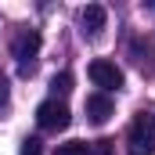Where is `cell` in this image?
<instances>
[{
    "label": "cell",
    "mask_w": 155,
    "mask_h": 155,
    "mask_svg": "<svg viewBox=\"0 0 155 155\" xmlns=\"http://www.w3.org/2000/svg\"><path fill=\"white\" fill-rule=\"evenodd\" d=\"M22 155H43V148H40V141H36V137H29V141L22 144Z\"/></svg>",
    "instance_id": "cell-9"
},
{
    "label": "cell",
    "mask_w": 155,
    "mask_h": 155,
    "mask_svg": "<svg viewBox=\"0 0 155 155\" xmlns=\"http://www.w3.org/2000/svg\"><path fill=\"white\" fill-rule=\"evenodd\" d=\"M36 51H40V33H22V36L15 40V58H18V72H22V76L33 72Z\"/></svg>",
    "instance_id": "cell-4"
},
{
    "label": "cell",
    "mask_w": 155,
    "mask_h": 155,
    "mask_svg": "<svg viewBox=\"0 0 155 155\" xmlns=\"http://www.w3.org/2000/svg\"><path fill=\"white\" fill-rule=\"evenodd\" d=\"M79 25H83L87 36H101V29H105V7L101 4H87L83 15H79Z\"/></svg>",
    "instance_id": "cell-5"
},
{
    "label": "cell",
    "mask_w": 155,
    "mask_h": 155,
    "mask_svg": "<svg viewBox=\"0 0 155 155\" xmlns=\"http://www.w3.org/2000/svg\"><path fill=\"white\" fill-rule=\"evenodd\" d=\"M51 87H54V94H69L72 90V76L69 72H58V76L51 79Z\"/></svg>",
    "instance_id": "cell-8"
},
{
    "label": "cell",
    "mask_w": 155,
    "mask_h": 155,
    "mask_svg": "<svg viewBox=\"0 0 155 155\" xmlns=\"http://www.w3.org/2000/svg\"><path fill=\"white\" fill-rule=\"evenodd\" d=\"M130 155H155V116L152 112H141V116L130 123Z\"/></svg>",
    "instance_id": "cell-1"
},
{
    "label": "cell",
    "mask_w": 155,
    "mask_h": 155,
    "mask_svg": "<svg viewBox=\"0 0 155 155\" xmlns=\"http://www.w3.org/2000/svg\"><path fill=\"white\" fill-rule=\"evenodd\" d=\"M36 123L40 130H65L69 126V108H65V101H58V97H51V101H43L36 108Z\"/></svg>",
    "instance_id": "cell-2"
},
{
    "label": "cell",
    "mask_w": 155,
    "mask_h": 155,
    "mask_svg": "<svg viewBox=\"0 0 155 155\" xmlns=\"http://www.w3.org/2000/svg\"><path fill=\"white\" fill-rule=\"evenodd\" d=\"M90 155H112V141H94Z\"/></svg>",
    "instance_id": "cell-10"
},
{
    "label": "cell",
    "mask_w": 155,
    "mask_h": 155,
    "mask_svg": "<svg viewBox=\"0 0 155 155\" xmlns=\"http://www.w3.org/2000/svg\"><path fill=\"white\" fill-rule=\"evenodd\" d=\"M0 105H7V83L0 79Z\"/></svg>",
    "instance_id": "cell-11"
},
{
    "label": "cell",
    "mask_w": 155,
    "mask_h": 155,
    "mask_svg": "<svg viewBox=\"0 0 155 155\" xmlns=\"http://www.w3.org/2000/svg\"><path fill=\"white\" fill-rule=\"evenodd\" d=\"M54 155H90V148L83 144V141H65V144H58Z\"/></svg>",
    "instance_id": "cell-7"
},
{
    "label": "cell",
    "mask_w": 155,
    "mask_h": 155,
    "mask_svg": "<svg viewBox=\"0 0 155 155\" xmlns=\"http://www.w3.org/2000/svg\"><path fill=\"white\" fill-rule=\"evenodd\" d=\"M87 116L94 119V123H108V116H112V97L108 94H90L87 97Z\"/></svg>",
    "instance_id": "cell-6"
},
{
    "label": "cell",
    "mask_w": 155,
    "mask_h": 155,
    "mask_svg": "<svg viewBox=\"0 0 155 155\" xmlns=\"http://www.w3.org/2000/svg\"><path fill=\"white\" fill-rule=\"evenodd\" d=\"M90 79H94V87H101V94L105 90H119L123 87V69H119L116 61H105V58H97V61H90Z\"/></svg>",
    "instance_id": "cell-3"
}]
</instances>
